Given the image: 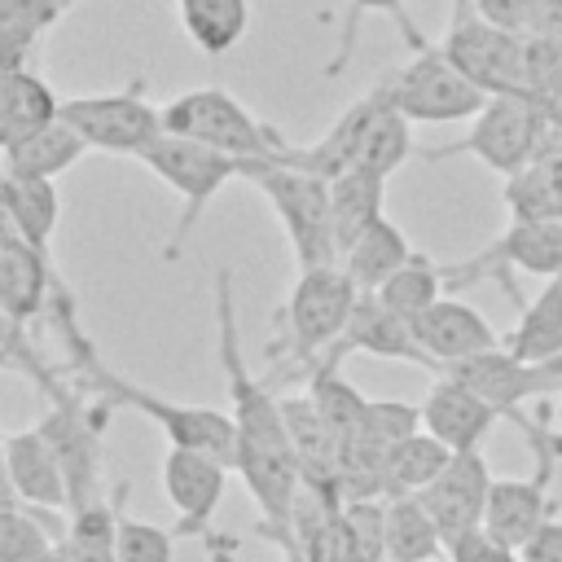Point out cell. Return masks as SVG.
I'll return each mask as SVG.
<instances>
[{"instance_id":"obj_1","label":"cell","mask_w":562,"mask_h":562,"mask_svg":"<svg viewBox=\"0 0 562 562\" xmlns=\"http://www.w3.org/2000/svg\"><path fill=\"white\" fill-rule=\"evenodd\" d=\"M215 342H220V369H224V382H228V413L237 422V461H233V470L241 474L250 501L263 514L259 531H268L272 540L285 544L290 509H294L303 474H299V457H294V443H290L277 395L246 364L228 268H215Z\"/></svg>"},{"instance_id":"obj_2","label":"cell","mask_w":562,"mask_h":562,"mask_svg":"<svg viewBox=\"0 0 562 562\" xmlns=\"http://www.w3.org/2000/svg\"><path fill=\"white\" fill-rule=\"evenodd\" d=\"M553 136H562V119L553 114V105L544 97H536V92H492L483 101V110L470 119V132L457 145L430 149L426 158L474 154L496 176H514L531 158H540L549 149L544 140H553Z\"/></svg>"},{"instance_id":"obj_3","label":"cell","mask_w":562,"mask_h":562,"mask_svg":"<svg viewBox=\"0 0 562 562\" xmlns=\"http://www.w3.org/2000/svg\"><path fill=\"white\" fill-rule=\"evenodd\" d=\"M237 180L255 184L268 206L277 211L294 263L299 268H316V263H334L338 259V241H334V220H329V180L312 176L285 158H241Z\"/></svg>"},{"instance_id":"obj_4","label":"cell","mask_w":562,"mask_h":562,"mask_svg":"<svg viewBox=\"0 0 562 562\" xmlns=\"http://www.w3.org/2000/svg\"><path fill=\"white\" fill-rule=\"evenodd\" d=\"M378 83L386 101L413 123H461V119H474L487 101V92L439 48V40H426L422 48H413V57L386 70Z\"/></svg>"},{"instance_id":"obj_5","label":"cell","mask_w":562,"mask_h":562,"mask_svg":"<svg viewBox=\"0 0 562 562\" xmlns=\"http://www.w3.org/2000/svg\"><path fill=\"white\" fill-rule=\"evenodd\" d=\"M79 373H83L88 386L105 391L114 404H127V408L145 413V417L167 435V443L193 448V452H211V457H220V461H228V465L237 461V422H233V413H224V408H202V404H171V400L154 395L149 386H136V382L119 378V373L105 369L97 356L83 360Z\"/></svg>"},{"instance_id":"obj_6","label":"cell","mask_w":562,"mask_h":562,"mask_svg":"<svg viewBox=\"0 0 562 562\" xmlns=\"http://www.w3.org/2000/svg\"><path fill=\"white\" fill-rule=\"evenodd\" d=\"M140 162H145L162 184H171V189L180 193V202H184V211H180V220H176V228H171V237H167V246H162V259H180L189 233H193L198 220H202V211L215 202V193H220L228 180H237L241 158H233V154H224V149H211V145H202V140L162 132V136L140 154Z\"/></svg>"},{"instance_id":"obj_7","label":"cell","mask_w":562,"mask_h":562,"mask_svg":"<svg viewBox=\"0 0 562 562\" xmlns=\"http://www.w3.org/2000/svg\"><path fill=\"white\" fill-rule=\"evenodd\" d=\"M356 299H360V290H356V281L347 277V268L338 259L334 263H316V268H299L294 290H290L285 307L277 312L281 329H285L281 347L299 364H316L342 338Z\"/></svg>"},{"instance_id":"obj_8","label":"cell","mask_w":562,"mask_h":562,"mask_svg":"<svg viewBox=\"0 0 562 562\" xmlns=\"http://www.w3.org/2000/svg\"><path fill=\"white\" fill-rule=\"evenodd\" d=\"M162 132L202 140L233 158H277L290 140H281L268 123H259L233 92L224 88H189L162 105Z\"/></svg>"},{"instance_id":"obj_9","label":"cell","mask_w":562,"mask_h":562,"mask_svg":"<svg viewBox=\"0 0 562 562\" xmlns=\"http://www.w3.org/2000/svg\"><path fill=\"white\" fill-rule=\"evenodd\" d=\"M439 373H452L457 382L474 386L483 400H492L501 413H509L522 435L540 448V457H562V443H549V435L540 439V430L522 417V404L531 395H558L562 391V356H549V360H522L514 356L509 347H492V351H479V356H465V360H452L443 364Z\"/></svg>"},{"instance_id":"obj_10","label":"cell","mask_w":562,"mask_h":562,"mask_svg":"<svg viewBox=\"0 0 562 562\" xmlns=\"http://www.w3.org/2000/svg\"><path fill=\"white\" fill-rule=\"evenodd\" d=\"M439 48L492 97V92H531L527 88V40L501 22H492L479 0H452L448 31Z\"/></svg>"},{"instance_id":"obj_11","label":"cell","mask_w":562,"mask_h":562,"mask_svg":"<svg viewBox=\"0 0 562 562\" xmlns=\"http://www.w3.org/2000/svg\"><path fill=\"white\" fill-rule=\"evenodd\" d=\"M514 272H531L544 281L562 272V220H509L492 246L443 268V290H465V285H479L492 277L522 307Z\"/></svg>"},{"instance_id":"obj_12","label":"cell","mask_w":562,"mask_h":562,"mask_svg":"<svg viewBox=\"0 0 562 562\" xmlns=\"http://www.w3.org/2000/svg\"><path fill=\"white\" fill-rule=\"evenodd\" d=\"M57 114L88 140V149L127 154L140 158L162 136V110L140 97V83L123 92H92V97H66Z\"/></svg>"},{"instance_id":"obj_13","label":"cell","mask_w":562,"mask_h":562,"mask_svg":"<svg viewBox=\"0 0 562 562\" xmlns=\"http://www.w3.org/2000/svg\"><path fill=\"white\" fill-rule=\"evenodd\" d=\"M53 408L44 413L40 430L48 435L61 470H66V487H70V509L101 496L97 479H101V417L105 413H88V404L79 395H66L61 386L48 391Z\"/></svg>"},{"instance_id":"obj_14","label":"cell","mask_w":562,"mask_h":562,"mask_svg":"<svg viewBox=\"0 0 562 562\" xmlns=\"http://www.w3.org/2000/svg\"><path fill=\"white\" fill-rule=\"evenodd\" d=\"M487 487H492V470H487V461H483L479 448H474V452H452L448 465L417 492L422 505L430 509L439 536H443V549H448L457 536H465L470 527L483 522Z\"/></svg>"},{"instance_id":"obj_15","label":"cell","mask_w":562,"mask_h":562,"mask_svg":"<svg viewBox=\"0 0 562 562\" xmlns=\"http://www.w3.org/2000/svg\"><path fill=\"white\" fill-rule=\"evenodd\" d=\"M413 338L417 347L426 351V360L435 364V373L452 360H465V356H479V351H492V347H505L501 334L487 325V316L452 294L435 299L426 312H417L413 321Z\"/></svg>"},{"instance_id":"obj_16","label":"cell","mask_w":562,"mask_h":562,"mask_svg":"<svg viewBox=\"0 0 562 562\" xmlns=\"http://www.w3.org/2000/svg\"><path fill=\"white\" fill-rule=\"evenodd\" d=\"M501 417L505 413L492 400H483L474 386L457 382L452 373H435V386L422 400V426L435 439H443L452 452H474Z\"/></svg>"},{"instance_id":"obj_17","label":"cell","mask_w":562,"mask_h":562,"mask_svg":"<svg viewBox=\"0 0 562 562\" xmlns=\"http://www.w3.org/2000/svg\"><path fill=\"white\" fill-rule=\"evenodd\" d=\"M228 461L211 457V452H193V448H167L162 457V487H167V501L176 505L180 514V531H206L211 527V514L220 509L224 501V483H228Z\"/></svg>"},{"instance_id":"obj_18","label":"cell","mask_w":562,"mask_h":562,"mask_svg":"<svg viewBox=\"0 0 562 562\" xmlns=\"http://www.w3.org/2000/svg\"><path fill=\"white\" fill-rule=\"evenodd\" d=\"M386 105H391V101H386L382 83H373L364 97H356V101L334 119V127H329L321 140H312V145H303V149L285 145L277 158H285V162H294V167H303V171H312V176L334 180V176H342L347 167H356V154H360L364 132L373 127V119H378Z\"/></svg>"},{"instance_id":"obj_19","label":"cell","mask_w":562,"mask_h":562,"mask_svg":"<svg viewBox=\"0 0 562 562\" xmlns=\"http://www.w3.org/2000/svg\"><path fill=\"white\" fill-rule=\"evenodd\" d=\"M4 470L13 483V496L35 509H70V487L66 470L40 426L4 435Z\"/></svg>"},{"instance_id":"obj_20","label":"cell","mask_w":562,"mask_h":562,"mask_svg":"<svg viewBox=\"0 0 562 562\" xmlns=\"http://www.w3.org/2000/svg\"><path fill=\"white\" fill-rule=\"evenodd\" d=\"M334 347H342V351H364V356H378V360H408V364L435 369V364L426 360V351L417 347L413 325H408L404 316H395L378 294H360V299H356V307H351V316H347V329H342V338H338Z\"/></svg>"},{"instance_id":"obj_21","label":"cell","mask_w":562,"mask_h":562,"mask_svg":"<svg viewBox=\"0 0 562 562\" xmlns=\"http://www.w3.org/2000/svg\"><path fill=\"white\" fill-rule=\"evenodd\" d=\"M544 518H553V501H549V465L536 479H492L487 487V509H483V527L518 549Z\"/></svg>"},{"instance_id":"obj_22","label":"cell","mask_w":562,"mask_h":562,"mask_svg":"<svg viewBox=\"0 0 562 562\" xmlns=\"http://www.w3.org/2000/svg\"><path fill=\"white\" fill-rule=\"evenodd\" d=\"M88 154V140L57 114L48 123H40L35 132H26L22 140L0 149V171L9 176H40V180H57L61 171H70L79 158Z\"/></svg>"},{"instance_id":"obj_23","label":"cell","mask_w":562,"mask_h":562,"mask_svg":"<svg viewBox=\"0 0 562 562\" xmlns=\"http://www.w3.org/2000/svg\"><path fill=\"white\" fill-rule=\"evenodd\" d=\"M57 105H61V97L48 88L44 75H35L26 66L0 70V149L22 140L40 123L57 119Z\"/></svg>"},{"instance_id":"obj_24","label":"cell","mask_w":562,"mask_h":562,"mask_svg":"<svg viewBox=\"0 0 562 562\" xmlns=\"http://www.w3.org/2000/svg\"><path fill=\"white\" fill-rule=\"evenodd\" d=\"M53 281H57V272H53L48 255H40V250L26 246V241L0 246V303H4L13 316H22V321L40 316V312L48 307Z\"/></svg>"},{"instance_id":"obj_25","label":"cell","mask_w":562,"mask_h":562,"mask_svg":"<svg viewBox=\"0 0 562 562\" xmlns=\"http://www.w3.org/2000/svg\"><path fill=\"white\" fill-rule=\"evenodd\" d=\"M413 255V246H408V237H404V228L400 224H391L386 215H378L347 250H342V268H347V277L356 281V290L360 294H373L404 259Z\"/></svg>"},{"instance_id":"obj_26","label":"cell","mask_w":562,"mask_h":562,"mask_svg":"<svg viewBox=\"0 0 562 562\" xmlns=\"http://www.w3.org/2000/svg\"><path fill=\"white\" fill-rule=\"evenodd\" d=\"M501 202L509 220H562V149L540 154L522 171L505 176Z\"/></svg>"},{"instance_id":"obj_27","label":"cell","mask_w":562,"mask_h":562,"mask_svg":"<svg viewBox=\"0 0 562 562\" xmlns=\"http://www.w3.org/2000/svg\"><path fill=\"white\" fill-rule=\"evenodd\" d=\"M382 193H386V180L373 171H360V167H347L342 176L329 180V220H334L338 259L382 215Z\"/></svg>"},{"instance_id":"obj_28","label":"cell","mask_w":562,"mask_h":562,"mask_svg":"<svg viewBox=\"0 0 562 562\" xmlns=\"http://www.w3.org/2000/svg\"><path fill=\"white\" fill-rule=\"evenodd\" d=\"M127 483L114 487V496H92L75 509H66V536L57 540L75 562H114V531H119V509H123Z\"/></svg>"},{"instance_id":"obj_29","label":"cell","mask_w":562,"mask_h":562,"mask_svg":"<svg viewBox=\"0 0 562 562\" xmlns=\"http://www.w3.org/2000/svg\"><path fill=\"white\" fill-rule=\"evenodd\" d=\"M176 13L193 48L206 57L233 53L250 26V0H176Z\"/></svg>"},{"instance_id":"obj_30","label":"cell","mask_w":562,"mask_h":562,"mask_svg":"<svg viewBox=\"0 0 562 562\" xmlns=\"http://www.w3.org/2000/svg\"><path fill=\"white\" fill-rule=\"evenodd\" d=\"M452 448L443 439H435L426 426L395 439L382 457V496H404V492H422L443 465H448Z\"/></svg>"},{"instance_id":"obj_31","label":"cell","mask_w":562,"mask_h":562,"mask_svg":"<svg viewBox=\"0 0 562 562\" xmlns=\"http://www.w3.org/2000/svg\"><path fill=\"white\" fill-rule=\"evenodd\" d=\"M443 536L417 492L386 496V562H439Z\"/></svg>"},{"instance_id":"obj_32","label":"cell","mask_w":562,"mask_h":562,"mask_svg":"<svg viewBox=\"0 0 562 562\" xmlns=\"http://www.w3.org/2000/svg\"><path fill=\"white\" fill-rule=\"evenodd\" d=\"M505 347L522 360L562 356V272L544 281V290L518 307V325L505 334Z\"/></svg>"},{"instance_id":"obj_33","label":"cell","mask_w":562,"mask_h":562,"mask_svg":"<svg viewBox=\"0 0 562 562\" xmlns=\"http://www.w3.org/2000/svg\"><path fill=\"white\" fill-rule=\"evenodd\" d=\"M9 202H13V220L26 246H35L40 255H48L57 220H61V198H57V180H40V176H9Z\"/></svg>"},{"instance_id":"obj_34","label":"cell","mask_w":562,"mask_h":562,"mask_svg":"<svg viewBox=\"0 0 562 562\" xmlns=\"http://www.w3.org/2000/svg\"><path fill=\"white\" fill-rule=\"evenodd\" d=\"M395 316H404V321H413L417 312H426L435 299H443V268H435L426 255H408L378 290H373Z\"/></svg>"},{"instance_id":"obj_35","label":"cell","mask_w":562,"mask_h":562,"mask_svg":"<svg viewBox=\"0 0 562 562\" xmlns=\"http://www.w3.org/2000/svg\"><path fill=\"white\" fill-rule=\"evenodd\" d=\"M408 154H413V119L400 114L395 105H386V110L373 119V127L364 132L360 154H356V167L386 180L395 167H404Z\"/></svg>"},{"instance_id":"obj_36","label":"cell","mask_w":562,"mask_h":562,"mask_svg":"<svg viewBox=\"0 0 562 562\" xmlns=\"http://www.w3.org/2000/svg\"><path fill=\"white\" fill-rule=\"evenodd\" d=\"M369 13H386V18H395V26L404 31L408 48H422V44H426L422 26L408 18V0H347L342 26H338V48H334V57L325 61V75H329V79L347 70V61H351V53H356V40H360V22H364Z\"/></svg>"},{"instance_id":"obj_37","label":"cell","mask_w":562,"mask_h":562,"mask_svg":"<svg viewBox=\"0 0 562 562\" xmlns=\"http://www.w3.org/2000/svg\"><path fill=\"white\" fill-rule=\"evenodd\" d=\"M53 544L57 536L35 505L22 501L0 505V562H40Z\"/></svg>"},{"instance_id":"obj_38","label":"cell","mask_w":562,"mask_h":562,"mask_svg":"<svg viewBox=\"0 0 562 562\" xmlns=\"http://www.w3.org/2000/svg\"><path fill=\"white\" fill-rule=\"evenodd\" d=\"M114 562H176V536L158 522L132 518L119 509V531H114Z\"/></svg>"},{"instance_id":"obj_39","label":"cell","mask_w":562,"mask_h":562,"mask_svg":"<svg viewBox=\"0 0 562 562\" xmlns=\"http://www.w3.org/2000/svg\"><path fill=\"white\" fill-rule=\"evenodd\" d=\"M364 430L391 448L395 439L422 430V404H404V400H369L364 404Z\"/></svg>"},{"instance_id":"obj_40","label":"cell","mask_w":562,"mask_h":562,"mask_svg":"<svg viewBox=\"0 0 562 562\" xmlns=\"http://www.w3.org/2000/svg\"><path fill=\"white\" fill-rule=\"evenodd\" d=\"M57 22V13L44 0H0V35L35 48V40Z\"/></svg>"},{"instance_id":"obj_41","label":"cell","mask_w":562,"mask_h":562,"mask_svg":"<svg viewBox=\"0 0 562 562\" xmlns=\"http://www.w3.org/2000/svg\"><path fill=\"white\" fill-rule=\"evenodd\" d=\"M518 549H509V544H501L483 522L479 527H470L465 536H457L448 549H443V558L448 562H509Z\"/></svg>"},{"instance_id":"obj_42","label":"cell","mask_w":562,"mask_h":562,"mask_svg":"<svg viewBox=\"0 0 562 562\" xmlns=\"http://www.w3.org/2000/svg\"><path fill=\"white\" fill-rule=\"evenodd\" d=\"M522 40L562 44V0H531L522 18Z\"/></svg>"},{"instance_id":"obj_43","label":"cell","mask_w":562,"mask_h":562,"mask_svg":"<svg viewBox=\"0 0 562 562\" xmlns=\"http://www.w3.org/2000/svg\"><path fill=\"white\" fill-rule=\"evenodd\" d=\"M522 562H562V518H544L522 544H518Z\"/></svg>"},{"instance_id":"obj_44","label":"cell","mask_w":562,"mask_h":562,"mask_svg":"<svg viewBox=\"0 0 562 562\" xmlns=\"http://www.w3.org/2000/svg\"><path fill=\"white\" fill-rule=\"evenodd\" d=\"M527 4H531V0H479V9H483L492 22H501V26L518 31V35H522V18H527Z\"/></svg>"},{"instance_id":"obj_45","label":"cell","mask_w":562,"mask_h":562,"mask_svg":"<svg viewBox=\"0 0 562 562\" xmlns=\"http://www.w3.org/2000/svg\"><path fill=\"white\" fill-rule=\"evenodd\" d=\"M26 57H31V48H26V44H18V40H9V35H0V70H13V66H26Z\"/></svg>"},{"instance_id":"obj_46","label":"cell","mask_w":562,"mask_h":562,"mask_svg":"<svg viewBox=\"0 0 562 562\" xmlns=\"http://www.w3.org/2000/svg\"><path fill=\"white\" fill-rule=\"evenodd\" d=\"M9 501H18V496H13V483H9V470H4V435H0V505H9Z\"/></svg>"},{"instance_id":"obj_47","label":"cell","mask_w":562,"mask_h":562,"mask_svg":"<svg viewBox=\"0 0 562 562\" xmlns=\"http://www.w3.org/2000/svg\"><path fill=\"white\" fill-rule=\"evenodd\" d=\"M202 536H206V553H211V562H233V558H228V549H224V540H220V536H211V531H202Z\"/></svg>"},{"instance_id":"obj_48","label":"cell","mask_w":562,"mask_h":562,"mask_svg":"<svg viewBox=\"0 0 562 562\" xmlns=\"http://www.w3.org/2000/svg\"><path fill=\"white\" fill-rule=\"evenodd\" d=\"M40 562H75V558H70V553H66L61 544H53V549H48V553H44Z\"/></svg>"},{"instance_id":"obj_49","label":"cell","mask_w":562,"mask_h":562,"mask_svg":"<svg viewBox=\"0 0 562 562\" xmlns=\"http://www.w3.org/2000/svg\"><path fill=\"white\" fill-rule=\"evenodd\" d=\"M44 4H48V9H53V13H57V18H61V13H66V9H70V4H75V0H44Z\"/></svg>"},{"instance_id":"obj_50","label":"cell","mask_w":562,"mask_h":562,"mask_svg":"<svg viewBox=\"0 0 562 562\" xmlns=\"http://www.w3.org/2000/svg\"><path fill=\"white\" fill-rule=\"evenodd\" d=\"M558 426H562V391H558Z\"/></svg>"},{"instance_id":"obj_51","label":"cell","mask_w":562,"mask_h":562,"mask_svg":"<svg viewBox=\"0 0 562 562\" xmlns=\"http://www.w3.org/2000/svg\"><path fill=\"white\" fill-rule=\"evenodd\" d=\"M509 562H522V558H518V553H514V558H509Z\"/></svg>"}]
</instances>
